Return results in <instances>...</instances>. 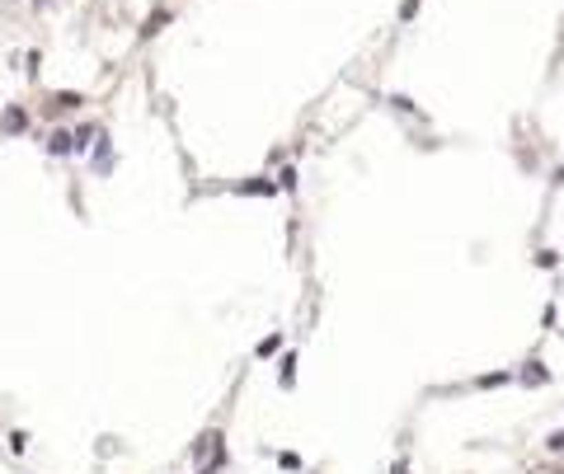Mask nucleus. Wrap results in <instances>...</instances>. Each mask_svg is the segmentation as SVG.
Wrapping results in <instances>:
<instances>
[]
</instances>
